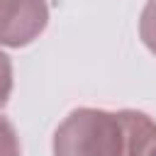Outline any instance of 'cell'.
<instances>
[{
  "label": "cell",
  "mask_w": 156,
  "mask_h": 156,
  "mask_svg": "<svg viewBox=\"0 0 156 156\" xmlns=\"http://www.w3.org/2000/svg\"><path fill=\"white\" fill-rule=\"evenodd\" d=\"M0 156H22L17 132L5 117H0Z\"/></svg>",
  "instance_id": "cell-4"
},
{
  "label": "cell",
  "mask_w": 156,
  "mask_h": 156,
  "mask_svg": "<svg viewBox=\"0 0 156 156\" xmlns=\"http://www.w3.org/2000/svg\"><path fill=\"white\" fill-rule=\"evenodd\" d=\"M156 122L136 110H73L54 134V156H154Z\"/></svg>",
  "instance_id": "cell-1"
},
{
  "label": "cell",
  "mask_w": 156,
  "mask_h": 156,
  "mask_svg": "<svg viewBox=\"0 0 156 156\" xmlns=\"http://www.w3.org/2000/svg\"><path fill=\"white\" fill-rule=\"evenodd\" d=\"M49 22L46 0H0V44L27 46Z\"/></svg>",
  "instance_id": "cell-2"
},
{
  "label": "cell",
  "mask_w": 156,
  "mask_h": 156,
  "mask_svg": "<svg viewBox=\"0 0 156 156\" xmlns=\"http://www.w3.org/2000/svg\"><path fill=\"white\" fill-rule=\"evenodd\" d=\"M154 156H156V151H154Z\"/></svg>",
  "instance_id": "cell-6"
},
{
  "label": "cell",
  "mask_w": 156,
  "mask_h": 156,
  "mask_svg": "<svg viewBox=\"0 0 156 156\" xmlns=\"http://www.w3.org/2000/svg\"><path fill=\"white\" fill-rule=\"evenodd\" d=\"M10 93H12V63L0 51V107L7 102Z\"/></svg>",
  "instance_id": "cell-5"
},
{
  "label": "cell",
  "mask_w": 156,
  "mask_h": 156,
  "mask_svg": "<svg viewBox=\"0 0 156 156\" xmlns=\"http://www.w3.org/2000/svg\"><path fill=\"white\" fill-rule=\"evenodd\" d=\"M139 34H141L144 44L156 54V0H149L144 7L141 20H139Z\"/></svg>",
  "instance_id": "cell-3"
}]
</instances>
